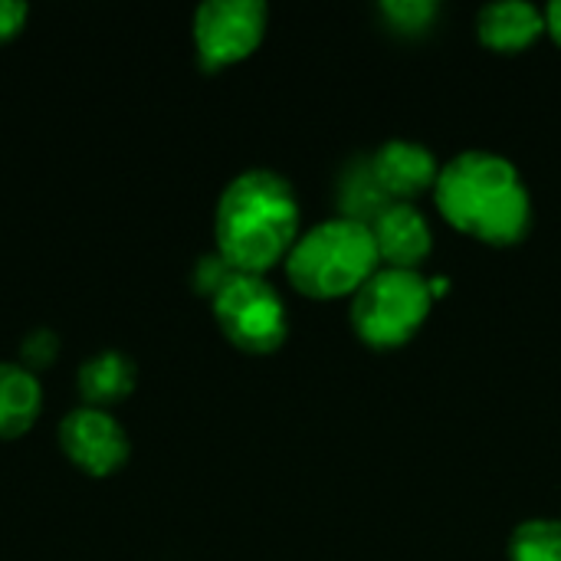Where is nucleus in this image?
Instances as JSON below:
<instances>
[{
	"instance_id": "11",
	"label": "nucleus",
	"mask_w": 561,
	"mask_h": 561,
	"mask_svg": "<svg viewBox=\"0 0 561 561\" xmlns=\"http://www.w3.org/2000/svg\"><path fill=\"white\" fill-rule=\"evenodd\" d=\"M135 385H138L135 362L125 352H115V348L95 352L76 371V388H79V398H82L85 408L108 411V408L122 404L125 398H131Z\"/></svg>"
},
{
	"instance_id": "7",
	"label": "nucleus",
	"mask_w": 561,
	"mask_h": 561,
	"mask_svg": "<svg viewBox=\"0 0 561 561\" xmlns=\"http://www.w3.org/2000/svg\"><path fill=\"white\" fill-rule=\"evenodd\" d=\"M59 447L72 467L102 480L118 473L131 457V440L112 411L102 408H72L59 421Z\"/></svg>"
},
{
	"instance_id": "14",
	"label": "nucleus",
	"mask_w": 561,
	"mask_h": 561,
	"mask_svg": "<svg viewBox=\"0 0 561 561\" xmlns=\"http://www.w3.org/2000/svg\"><path fill=\"white\" fill-rule=\"evenodd\" d=\"M59 358V335L49 329H33L23 342H20V365L30 368L33 375H39L43 368H49Z\"/></svg>"
},
{
	"instance_id": "6",
	"label": "nucleus",
	"mask_w": 561,
	"mask_h": 561,
	"mask_svg": "<svg viewBox=\"0 0 561 561\" xmlns=\"http://www.w3.org/2000/svg\"><path fill=\"white\" fill-rule=\"evenodd\" d=\"M263 0H204L194 10V49L201 69L214 72L256 53L266 36Z\"/></svg>"
},
{
	"instance_id": "13",
	"label": "nucleus",
	"mask_w": 561,
	"mask_h": 561,
	"mask_svg": "<svg viewBox=\"0 0 561 561\" xmlns=\"http://www.w3.org/2000/svg\"><path fill=\"white\" fill-rule=\"evenodd\" d=\"M513 561H561V519H526L510 539Z\"/></svg>"
},
{
	"instance_id": "4",
	"label": "nucleus",
	"mask_w": 561,
	"mask_h": 561,
	"mask_svg": "<svg viewBox=\"0 0 561 561\" xmlns=\"http://www.w3.org/2000/svg\"><path fill=\"white\" fill-rule=\"evenodd\" d=\"M431 279L417 270L378 266L352 296V325L371 348L404 345L431 312Z\"/></svg>"
},
{
	"instance_id": "3",
	"label": "nucleus",
	"mask_w": 561,
	"mask_h": 561,
	"mask_svg": "<svg viewBox=\"0 0 561 561\" xmlns=\"http://www.w3.org/2000/svg\"><path fill=\"white\" fill-rule=\"evenodd\" d=\"M375 270L378 250L371 230L355 217H332L309 227L286 256L289 283L309 299L355 296Z\"/></svg>"
},
{
	"instance_id": "5",
	"label": "nucleus",
	"mask_w": 561,
	"mask_h": 561,
	"mask_svg": "<svg viewBox=\"0 0 561 561\" xmlns=\"http://www.w3.org/2000/svg\"><path fill=\"white\" fill-rule=\"evenodd\" d=\"M210 309L227 342L240 352L270 355L289 335L286 302L266 276L233 273V279L210 299Z\"/></svg>"
},
{
	"instance_id": "12",
	"label": "nucleus",
	"mask_w": 561,
	"mask_h": 561,
	"mask_svg": "<svg viewBox=\"0 0 561 561\" xmlns=\"http://www.w3.org/2000/svg\"><path fill=\"white\" fill-rule=\"evenodd\" d=\"M43 414V381L20 362H0V440L33 431Z\"/></svg>"
},
{
	"instance_id": "9",
	"label": "nucleus",
	"mask_w": 561,
	"mask_h": 561,
	"mask_svg": "<svg viewBox=\"0 0 561 561\" xmlns=\"http://www.w3.org/2000/svg\"><path fill=\"white\" fill-rule=\"evenodd\" d=\"M378 260L385 266L398 270H417L431 250H434V230L431 220L408 201H388L371 220H368Z\"/></svg>"
},
{
	"instance_id": "10",
	"label": "nucleus",
	"mask_w": 561,
	"mask_h": 561,
	"mask_svg": "<svg viewBox=\"0 0 561 561\" xmlns=\"http://www.w3.org/2000/svg\"><path fill=\"white\" fill-rule=\"evenodd\" d=\"M546 10L526 0H500V3H486L477 13V33L486 46L503 49V53H516L526 49L533 39H539L546 33Z\"/></svg>"
},
{
	"instance_id": "1",
	"label": "nucleus",
	"mask_w": 561,
	"mask_h": 561,
	"mask_svg": "<svg viewBox=\"0 0 561 561\" xmlns=\"http://www.w3.org/2000/svg\"><path fill=\"white\" fill-rule=\"evenodd\" d=\"M299 220L302 210L293 184L270 168H250L217 197V253L237 273L266 276L276 263H286L293 243L299 240Z\"/></svg>"
},
{
	"instance_id": "8",
	"label": "nucleus",
	"mask_w": 561,
	"mask_h": 561,
	"mask_svg": "<svg viewBox=\"0 0 561 561\" xmlns=\"http://www.w3.org/2000/svg\"><path fill=\"white\" fill-rule=\"evenodd\" d=\"M371 174L381 187V194L388 201H408L414 204V197L427 194L437 187L440 178V164L437 154L411 138H391L385 141L371 158Z\"/></svg>"
},
{
	"instance_id": "17",
	"label": "nucleus",
	"mask_w": 561,
	"mask_h": 561,
	"mask_svg": "<svg viewBox=\"0 0 561 561\" xmlns=\"http://www.w3.org/2000/svg\"><path fill=\"white\" fill-rule=\"evenodd\" d=\"M26 16H30V7L20 3V0H0V43L16 36L23 26H26Z\"/></svg>"
},
{
	"instance_id": "18",
	"label": "nucleus",
	"mask_w": 561,
	"mask_h": 561,
	"mask_svg": "<svg viewBox=\"0 0 561 561\" xmlns=\"http://www.w3.org/2000/svg\"><path fill=\"white\" fill-rule=\"evenodd\" d=\"M546 26H549V33L556 36V43L561 46V0H552L546 7Z\"/></svg>"
},
{
	"instance_id": "16",
	"label": "nucleus",
	"mask_w": 561,
	"mask_h": 561,
	"mask_svg": "<svg viewBox=\"0 0 561 561\" xmlns=\"http://www.w3.org/2000/svg\"><path fill=\"white\" fill-rule=\"evenodd\" d=\"M233 273H237V270L214 250V253H207V256L197 260V266H194V289H197L201 296L214 299V296L233 279Z\"/></svg>"
},
{
	"instance_id": "15",
	"label": "nucleus",
	"mask_w": 561,
	"mask_h": 561,
	"mask_svg": "<svg viewBox=\"0 0 561 561\" xmlns=\"http://www.w3.org/2000/svg\"><path fill=\"white\" fill-rule=\"evenodd\" d=\"M437 3L434 0H388V3H381V13L394 23V26H401V30H424L427 23H434V16H437Z\"/></svg>"
},
{
	"instance_id": "2",
	"label": "nucleus",
	"mask_w": 561,
	"mask_h": 561,
	"mask_svg": "<svg viewBox=\"0 0 561 561\" xmlns=\"http://www.w3.org/2000/svg\"><path fill=\"white\" fill-rule=\"evenodd\" d=\"M434 201L447 224L493 247L519 243L533 224V197L519 168L486 148L460 151L440 164Z\"/></svg>"
}]
</instances>
